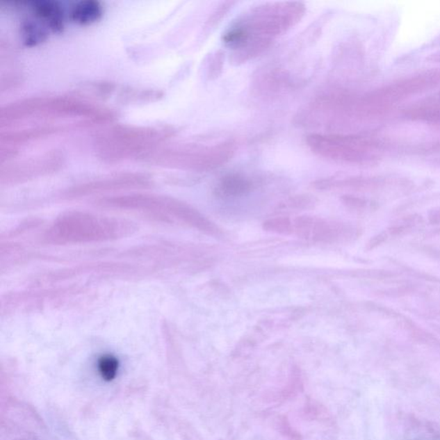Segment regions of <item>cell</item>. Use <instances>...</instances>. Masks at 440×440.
Instances as JSON below:
<instances>
[{"label":"cell","mask_w":440,"mask_h":440,"mask_svg":"<svg viewBox=\"0 0 440 440\" xmlns=\"http://www.w3.org/2000/svg\"><path fill=\"white\" fill-rule=\"evenodd\" d=\"M307 8L301 2H269L253 7L234 22L222 41L230 60L240 65L256 59L303 19Z\"/></svg>","instance_id":"cell-1"},{"label":"cell","mask_w":440,"mask_h":440,"mask_svg":"<svg viewBox=\"0 0 440 440\" xmlns=\"http://www.w3.org/2000/svg\"><path fill=\"white\" fill-rule=\"evenodd\" d=\"M83 118L92 122H110L114 113L89 101L71 97H35L14 101L0 110L1 129L30 120Z\"/></svg>","instance_id":"cell-2"},{"label":"cell","mask_w":440,"mask_h":440,"mask_svg":"<svg viewBox=\"0 0 440 440\" xmlns=\"http://www.w3.org/2000/svg\"><path fill=\"white\" fill-rule=\"evenodd\" d=\"M176 131L170 127L116 126L104 131L95 140L97 157L115 163L142 155L161 147Z\"/></svg>","instance_id":"cell-3"},{"label":"cell","mask_w":440,"mask_h":440,"mask_svg":"<svg viewBox=\"0 0 440 440\" xmlns=\"http://www.w3.org/2000/svg\"><path fill=\"white\" fill-rule=\"evenodd\" d=\"M235 142L225 140L213 144H186L160 147L142 155V162L163 168L206 172L230 161L236 154Z\"/></svg>","instance_id":"cell-4"},{"label":"cell","mask_w":440,"mask_h":440,"mask_svg":"<svg viewBox=\"0 0 440 440\" xmlns=\"http://www.w3.org/2000/svg\"><path fill=\"white\" fill-rule=\"evenodd\" d=\"M101 205H106L119 209H136L162 215L163 218L172 216L184 221L198 230L209 234L216 235L219 228L199 213L197 210L186 203L178 199L167 197V196L152 195H131L116 196V197L101 199Z\"/></svg>","instance_id":"cell-5"},{"label":"cell","mask_w":440,"mask_h":440,"mask_svg":"<svg viewBox=\"0 0 440 440\" xmlns=\"http://www.w3.org/2000/svg\"><path fill=\"white\" fill-rule=\"evenodd\" d=\"M307 147L319 158L343 163H363L372 158L373 145L361 137L330 133H311Z\"/></svg>","instance_id":"cell-6"},{"label":"cell","mask_w":440,"mask_h":440,"mask_svg":"<svg viewBox=\"0 0 440 440\" xmlns=\"http://www.w3.org/2000/svg\"><path fill=\"white\" fill-rule=\"evenodd\" d=\"M122 231L121 223L89 214H68L51 229L49 238L56 242H85L108 239Z\"/></svg>","instance_id":"cell-7"},{"label":"cell","mask_w":440,"mask_h":440,"mask_svg":"<svg viewBox=\"0 0 440 440\" xmlns=\"http://www.w3.org/2000/svg\"><path fill=\"white\" fill-rule=\"evenodd\" d=\"M64 158L60 152H51L38 157L6 163L0 169L2 184L24 183L39 177L56 172L63 167Z\"/></svg>","instance_id":"cell-8"},{"label":"cell","mask_w":440,"mask_h":440,"mask_svg":"<svg viewBox=\"0 0 440 440\" xmlns=\"http://www.w3.org/2000/svg\"><path fill=\"white\" fill-rule=\"evenodd\" d=\"M293 234L319 243H334L350 236L347 225L313 216L298 217L293 221Z\"/></svg>","instance_id":"cell-9"},{"label":"cell","mask_w":440,"mask_h":440,"mask_svg":"<svg viewBox=\"0 0 440 440\" xmlns=\"http://www.w3.org/2000/svg\"><path fill=\"white\" fill-rule=\"evenodd\" d=\"M151 180L147 174L125 173L115 174L103 180L90 181L78 185L65 192L67 197H79L100 192L120 190V189L147 188L150 186Z\"/></svg>","instance_id":"cell-10"},{"label":"cell","mask_w":440,"mask_h":440,"mask_svg":"<svg viewBox=\"0 0 440 440\" xmlns=\"http://www.w3.org/2000/svg\"><path fill=\"white\" fill-rule=\"evenodd\" d=\"M253 188L252 178L240 173H230L220 178L214 193L222 198H236L248 194Z\"/></svg>","instance_id":"cell-11"},{"label":"cell","mask_w":440,"mask_h":440,"mask_svg":"<svg viewBox=\"0 0 440 440\" xmlns=\"http://www.w3.org/2000/svg\"><path fill=\"white\" fill-rule=\"evenodd\" d=\"M28 3L34 16L49 31L60 33L63 30V12L56 2L40 0V1H32Z\"/></svg>","instance_id":"cell-12"},{"label":"cell","mask_w":440,"mask_h":440,"mask_svg":"<svg viewBox=\"0 0 440 440\" xmlns=\"http://www.w3.org/2000/svg\"><path fill=\"white\" fill-rule=\"evenodd\" d=\"M60 131V127L53 126H43L32 127V129L13 131V132H2L0 134V145L2 147L15 148L17 145H24L32 140L42 139L52 136Z\"/></svg>","instance_id":"cell-13"},{"label":"cell","mask_w":440,"mask_h":440,"mask_svg":"<svg viewBox=\"0 0 440 440\" xmlns=\"http://www.w3.org/2000/svg\"><path fill=\"white\" fill-rule=\"evenodd\" d=\"M104 15L103 6L96 0H85L76 3L71 12V18L80 25H90L99 21Z\"/></svg>","instance_id":"cell-14"},{"label":"cell","mask_w":440,"mask_h":440,"mask_svg":"<svg viewBox=\"0 0 440 440\" xmlns=\"http://www.w3.org/2000/svg\"><path fill=\"white\" fill-rule=\"evenodd\" d=\"M271 69L272 70L267 72L266 74L260 75L259 81H257L260 85L259 90L263 92H277L282 90V87L286 86V83H290L289 76L286 74L285 72L276 68Z\"/></svg>","instance_id":"cell-15"},{"label":"cell","mask_w":440,"mask_h":440,"mask_svg":"<svg viewBox=\"0 0 440 440\" xmlns=\"http://www.w3.org/2000/svg\"><path fill=\"white\" fill-rule=\"evenodd\" d=\"M21 28L25 46L38 45L46 41L47 38V32L45 28L42 27V23H38L34 20H26L24 22Z\"/></svg>","instance_id":"cell-16"},{"label":"cell","mask_w":440,"mask_h":440,"mask_svg":"<svg viewBox=\"0 0 440 440\" xmlns=\"http://www.w3.org/2000/svg\"><path fill=\"white\" fill-rule=\"evenodd\" d=\"M263 227L265 231L272 234L290 235L293 234V222L286 217L272 218L264 222Z\"/></svg>","instance_id":"cell-17"},{"label":"cell","mask_w":440,"mask_h":440,"mask_svg":"<svg viewBox=\"0 0 440 440\" xmlns=\"http://www.w3.org/2000/svg\"><path fill=\"white\" fill-rule=\"evenodd\" d=\"M118 366L117 359L112 355H104L98 362V368H99L101 375L107 381L114 380L116 373H117Z\"/></svg>","instance_id":"cell-18"},{"label":"cell","mask_w":440,"mask_h":440,"mask_svg":"<svg viewBox=\"0 0 440 440\" xmlns=\"http://www.w3.org/2000/svg\"><path fill=\"white\" fill-rule=\"evenodd\" d=\"M314 204V199L309 196H296L291 198L284 203L282 209H305L311 207Z\"/></svg>","instance_id":"cell-19"},{"label":"cell","mask_w":440,"mask_h":440,"mask_svg":"<svg viewBox=\"0 0 440 440\" xmlns=\"http://www.w3.org/2000/svg\"><path fill=\"white\" fill-rule=\"evenodd\" d=\"M343 202L349 207L356 209H362V207L365 206V202H364L362 199L351 197V196H346V197H344Z\"/></svg>","instance_id":"cell-20"},{"label":"cell","mask_w":440,"mask_h":440,"mask_svg":"<svg viewBox=\"0 0 440 440\" xmlns=\"http://www.w3.org/2000/svg\"><path fill=\"white\" fill-rule=\"evenodd\" d=\"M430 219L434 223H440V209L432 213Z\"/></svg>","instance_id":"cell-21"}]
</instances>
